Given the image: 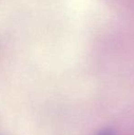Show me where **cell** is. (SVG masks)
Listing matches in <instances>:
<instances>
[{
  "mask_svg": "<svg viewBox=\"0 0 134 135\" xmlns=\"http://www.w3.org/2000/svg\"><path fill=\"white\" fill-rule=\"evenodd\" d=\"M97 135H115V134L113 132V131H111L110 129H104V130L97 132Z\"/></svg>",
  "mask_w": 134,
  "mask_h": 135,
  "instance_id": "cell-1",
  "label": "cell"
}]
</instances>
